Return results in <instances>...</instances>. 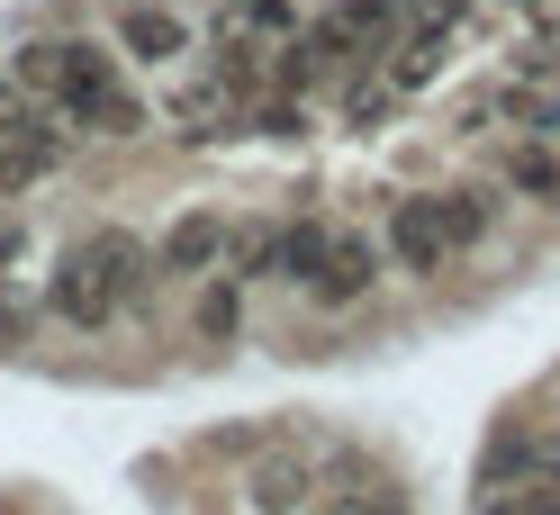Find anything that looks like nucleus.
I'll use <instances>...</instances> for the list:
<instances>
[{
	"mask_svg": "<svg viewBox=\"0 0 560 515\" xmlns=\"http://www.w3.org/2000/svg\"><path fill=\"white\" fill-rule=\"evenodd\" d=\"M398 19H407V0H335V10H317L299 27V37L317 46L326 63H380L398 46Z\"/></svg>",
	"mask_w": 560,
	"mask_h": 515,
	"instance_id": "1",
	"label": "nucleus"
},
{
	"mask_svg": "<svg viewBox=\"0 0 560 515\" xmlns=\"http://www.w3.org/2000/svg\"><path fill=\"white\" fill-rule=\"evenodd\" d=\"M46 307H55V317L73 326V335H109V326L127 317L91 245H63V254H55V271H46Z\"/></svg>",
	"mask_w": 560,
	"mask_h": 515,
	"instance_id": "2",
	"label": "nucleus"
},
{
	"mask_svg": "<svg viewBox=\"0 0 560 515\" xmlns=\"http://www.w3.org/2000/svg\"><path fill=\"white\" fill-rule=\"evenodd\" d=\"M380 271H389V254H380L371 235H343V226H335V245H326V271L307 281V307H317V317H353V307L380 290Z\"/></svg>",
	"mask_w": 560,
	"mask_h": 515,
	"instance_id": "3",
	"label": "nucleus"
},
{
	"mask_svg": "<svg viewBox=\"0 0 560 515\" xmlns=\"http://www.w3.org/2000/svg\"><path fill=\"white\" fill-rule=\"evenodd\" d=\"M0 145H19L37 172H63V163H73V127H63L46 100L27 91V82H10V73H0Z\"/></svg>",
	"mask_w": 560,
	"mask_h": 515,
	"instance_id": "4",
	"label": "nucleus"
},
{
	"mask_svg": "<svg viewBox=\"0 0 560 515\" xmlns=\"http://www.w3.org/2000/svg\"><path fill=\"white\" fill-rule=\"evenodd\" d=\"M190 55V19L172 10V0H127L118 10V63H145V73H163V63Z\"/></svg>",
	"mask_w": 560,
	"mask_h": 515,
	"instance_id": "5",
	"label": "nucleus"
},
{
	"mask_svg": "<svg viewBox=\"0 0 560 515\" xmlns=\"http://www.w3.org/2000/svg\"><path fill=\"white\" fill-rule=\"evenodd\" d=\"M218 254H226V218L182 209L163 226V245H154V281H199V271H218Z\"/></svg>",
	"mask_w": 560,
	"mask_h": 515,
	"instance_id": "6",
	"label": "nucleus"
},
{
	"mask_svg": "<svg viewBox=\"0 0 560 515\" xmlns=\"http://www.w3.org/2000/svg\"><path fill=\"white\" fill-rule=\"evenodd\" d=\"M389 254L407 262V271H425V281H443V226H434V190H407V199H389Z\"/></svg>",
	"mask_w": 560,
	"mask_h": 515,
	"instance_id": "7",
	"label": "nucleus"
},
{
	"mask_svg": "<svg viewBox=\"0 0 560 515\" xmlns=\"http://www.w3.org/2000/svg\"><path fill=\"white\" fill-rule=\"evenodd\" d=\"M434 226H443V254H479L498 235V190L462 182V190H434Z\"/></svg>",
	"mask_w": 560,
	"mask_h": 515,
	"instance_id": "8",
	"label": "nucleus"
},
{
	"mask_svg": "<svg viewBox=\"0 0 560 515\" xmlns=\"http://www.w3.org/2000/svg\"><path fill=\"white\" fill-rule=\"evenodd\" d=\"M82 245L100 254V271H109V290H118V307H136V299L154 290V245H145L136 226H91Z\"/></svg>",
	"mask_w": 560,
	"mask_h": 515,
	"instance_id": "9",
	"label": "nucleus"
},
{
	"mask_svg": "<svg viewBox=\"0 0 560 515\" xmlns=\"http://www.w3.org/2000/svg\"><path fill=\"white\" fill-rule=\"evenodd\" d=\"M443 55H452V19H443V10H434V19H425V27H416V37H398V46H389V55H380V63H389V73H380V82H389V91H398V100H416V91H425V82H434V73H443Z\"/></svg>",
	"mask_w": 560,
	"mask_h": 515,
	"instance_id": "10",
	"label": "nucleus"
},
{
	"mask_svg": "<svg viewBox=\"0 0 560 515\" xmlns=\"http://www.w3.org/2000/svg\"><path fill=\"white\" fill-rule=\"evenodd\" d=\"M262 63H271L262 37H244V27H218V46H208V82H218L235 109H244V100H262Z\"/></svg>",
	"mask_w": 560,
	"mask_h": 515,
	"instance_id": "11",
	"label": "nucleus"
},
{
	"mask_svg": "<svg viewBox=\"0 0 560 515\" xmlns=\"http://www.w3.org/2000/svg\"><path fill=\"white\" fill-rule=\"evenodd\" d=\"M326 245H335V226H326V218H290V226H271V281L307 290V281L326 271Z\"/></svg>",
	"mask_w": 560,
	"mask_h": 515,
	"instance_id": "12",
	"label": "nucleus"
},
{
	"mask_svg": "<svg viewBox=\"0 0 560 515\" xmlns=\"http://www.w3.org/2000/svg\"><path fill=\"white\" fill-rule=\"evenodd\" d=\"M190 335H199V343H235V335H244V281H235V271H199Z\"/></svg>",
	"mask_w": 560,
	"mask_h": 515,
	"instance_id": "13",
	"label": "nucleus"
},
{
	"mask_svg": "<svg viewBox=\"0 0 560 515\" xmlns=\"http://www.w3.org/2000/svg\"><path fill=\"white\" fill-rule=\"evenodd\" d=\"M506 190L534 199V209H560V154L542 145V136H515L506 145Z\"/></svg>",
	"mask_w": 560,
	"mask_h": 515,
	"instance_id": "14",
	"label": "nucleus"
},
{
	"mask_svg": "<svg viewBox=\"0 0 560 515\" xmlns=\"http://www.w3.org/2000/svg\"><path fill=\"white\" fill-rule=\"evenodd\" d=\"M244 136H271V145H307V136H317V109H307V100H262L254 118H244Z\"/></svg>",
	"mask_w": 560,
	"mask_h": 515,
	"instance_id": "15",
	"label": "nucleus"
},
{
	"mask_svg": "<svg viewBox=\"0 0 560 515\" xmlns=\"http://www.w3.org/2000/svg\"><path fill=\"white\" fill-rule=\"evenodd\" d=\"M218 271H235L244 290H254V281H271V226H226V254H218Z\"/></svg>",
	"mask_w": 560,
	"mask_h": 515,
	"instance_id": "16",
	"label": "nucleus"
},
{
	"mask_svg": "<svg viewBox=\"0 0 560 515\" xmlns=\"http://www.w3.org/2000/svg\"><path fill=\"white\" fill-rule=\"evenodd\" d=\"M307 489H317V479H307L299 461H262V470H254V506H262V515H299Z\"/></svg>",
	"mask_w": 560,
	"mask_h": 515,
	"instance_id": "17",
	"label": "nucleus"
},
{
	"mask_svg": "<svg viewBox=\"0 0 560 515\" xmlns=\"http://www.w3.org/2000/svg\"><path fill=\"white\" fill-rule=\"evenodd\" d=\"M389 109H398V91L380 82V63H362V73H353V91H343V127H380Z\"/></svg>",
	"mask_w": 560,
	"mask_h": 515,
	"instance_id": "18",
	"label": "nucleus"
},
{
	"mask_svg": "<svg viewBox=\"0 0 560 515\" xmlns=\"http://www.w3.org/2000/svg\"><path fill=\"white\" fill-rule=\"evenodd\" d=\"M235 19H244V37H262V46L299 37V0H235Z\"/></svg>",
	"mask_w": 560,
	"mask_h": 515,
	"instance_id": "19",
	"label": "nucleus"
},
{
	"mask_svg": "<svg viewBox=\"0 0 560 515\" xmlns=\"http://www.w3.org/2000/svg\"><path fill=\"white\" fill-rule=\"evenodd\" d=\"M55 55H63V37H27V46L10 55V82H27V91L46 100V91H55Z\"/></svg>",
	"mask_w": 560,
	"mask_h": 515,
	"instance_id": "20",
	"label": "nucleus"
},
{
	"mask_svg": "<svg viewBox=\"0 0 560 515\" xmlns=\"http://www.w3.org/2000/svg\"><path fill=\"white\" fill-rule=\"evenodd\" d=\"M27 326H37V299L0 281V343H27Z\"/></svg>",
	"mask_w": 560,
	"mask_h": 515,
	"instance_id": "21",
	"label": "nucleus"
},
{
	"mask_svg": "<svg viewBox=\"0 0 560 515\" xmlns=\"http://www.w3.org/2000/svg\"><path fill=\"white\" fill-rule=\"evenodd\" d=\"M506 82H524V91H542V82H560V46H524Z\"/></svg>",
	"mask_w": 560,
	"mask_h": 515,
	"instance_id": "22",
	"label": "nucleus"
},
{
	"mask_svg": "<svg viewBox=\"0 0 560 515\" xmlns=\"http://www.w3.org/2000/svg\"><path fill=\"white\" fill-rule=\"evenodd\" d=\"M37 182H46L37 163H27L19 145H0V199H27V190H37Z\"/></svg>",
	"mask_w": 560,
	"mask_h": 515,
	"instance_id": "23",
	"label": "nucleus"
},
{
	"mask_svg": "<svg viewBox=\"0 0 560 515\" xmlns=\"http://www.w3.org/2000/svg\"><path fill=\"white\" fill-rule=\"evenodd\" d=\"M317 515H398V506H389V498H362V489H335Z\"/></svg>",
	"mask_w": 560,
	"mask_h": 515,
	"instance_id": "24",
	"label": "nucleus"
},
{
	"mask_svg": "<svg viewBox=\"0 0 560 515\" xmlns=\"http://www.w3.org/2000/svg\"><path fill=\"white\" fill-rule=\"evenodd\" d=\"M524 136H542V145H560V91H551V100H534V109H524Z\"/></svg>",
	"mask_w": 560,
	"mask_h": 515,
	"instance_id": "25",
	"label": "nucleus"
},
{
	"mask_svg": "<svg viewBox=\"0 0 560 515\" xmlns=\"http://www.w3.org/2000/svg\"><path fill=\"white\" fill-rule=\"evenodd\" d=\"M515 515H560V479H534V489L515 498Z\"/></svg>",
	"mask_w": 560,
	"mask_h": 515,
	"instance_id": "26",
	"label": "nucleus"
},
{
	"mask_svg": "<svg viewBox=\"0 0 560 515\" xmlns=\"http://www.w3.org/2000/svg\"><path fill=\"white\" fill-rule=\"evenodd\" d=\"M27 254V218H10V226H0V281H10V262Z\"/></svg>",
	"mask_w": 560,
	"mask_h": 515,
	"instance_id": "27",
	"label": "nucleus"
},
{
	"mask_svg": "<svg viewBox=\"0 0 560 515\" xmlns=\"http://www.w3.org/2000/svg\"><path fill=\"white\" fill-rule=\"evenodd\" d=\"M470 515H515V498H506V489H488V498H479Z\"/></svg>",
	"mask_w": 560,
	"mask_h": 515,
	"instance_id": "28",
	"label": "nucleus"
},
{
	"mask_svg": "<svg viewBox=\"0 0 560 515\" xmlns=\"http://www.w3.org/2000/svg\"><path fill=\"white\" fill-rule=\"evenodd\" d=\"M416 10H443V19H452V0H416Z\"/></svg>",
	"mask_w": 560,
	"mask_h": 515,
	"instance_id": "29",
	"label": "nucleus"
},
{
	"mask_svg": "<svg viewBox=\"0 0 560 515\" xmlns=\"http://www.w3.org/2000/svg\"><path fill=\"white\" fill-rule=\"evenodd\" d=\"M506 10H542V0H506Z\"/></svg>",
	"mask_w": 560,
	"mask_h": 515,
	"instance_id": "30",
	"label": "nucleus"
}]
</instances>
